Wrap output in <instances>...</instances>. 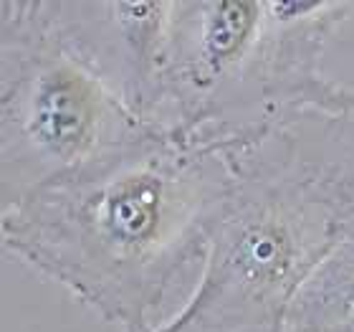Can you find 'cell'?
<instances>
[{
    "instance_id": "obj_1",
    "label": "cell",
    "mask_w": 354,
    "mask_h": 332,
    "mask_svg": "<svg viewBox=\"0 0 354 332\" xmlns=\"http://www.w3.org/2000/svg\"><path fill=\"white\" fill-rule=\"evenodd\" d=\"M248 140L155 127L106 160L3 206V249L104 322L149 332L172 287L205 259Z\"/></svg>"
},
{
    "instance_id": "obj_2",
    "label": "cell",
    "mask_w": 354,
    "mask_h": 332,
    "mask_svg": "<svg viewBox=\"0 0 354 332\" xmlns=\"http://www.w3.org/2000/svg\"><path fill=\"white\" fill-rule=\"evenodd\" d=\"M354 229V110L283 119L238 152L198 289L149 332H288V315Z\"/></svg>"
},
{
    "instance_id": "obj_3",
    "label": "cell",
    "mask_w": 354,
    "mask_h": 332,
    "mask_svg": "<svg viewBox=\"0 0 354 332\" xmlns=\"http://www.w3.org/2000/svg\"><path fill=\"white\" fill-rule=\"evenodd\" d=\"M354 3L172 0L155 127L256 137L311 110L352 112L324 56Z\"/></svg>"
},
{
    "instance_id": "obj_4",
    "label": "cell",
    "mask_w": 354,
    "mask_h": 332,
    "mask_svg": "<svg viewBox=\"0 0 354 332\" xmlns=\"http://www.w3.org/2000/svg\"><path fill=\"white\" fill-rule=\"evenodd\" d=\"M149 130L71 46L51 0L0 3L3 206L106 160Z\"/></svg>"
},
{
    "instance_id": "obj_5",
    "label": "cell",
    "mask_w": 354,
    "mask_h": 332,
    "mask_svg": "<svg viewBox=\"0 0 354 332\" xmlns=\"http://www.w3.org/2000/svg\"><path fill=\"white\" fill-rule=\"evenodd\" d=\"M61 30L129 110L155 127L172 3L51 0Z\"/></svg>"
},
{
    "instance_id": "obj_6",
    "label": "cell",
    "mask_w": 354,
    "mask_h": 332,
    "mask_svg": "<svg viewBox=\"0 0 354 332\" xmlns=\"http://www.w3.org/2000/svg\"><path fill=\"white\" fill-rule=\"evenodd\" d=\"M347 317H354V229L301 289L288 315V332H314Z\"/></svg>"
},
{
    "instance_id": "obj_7",
    "label": "cell",
    "mask_w": 354,
    "mask_h": 332,
    "mask_svg": "<svg viewBox=\"0 0 354 332\" xmlns=\"http://www.w3.org/2000/svg\"><path fill=\"white\" fill-rule=\"evenodd\" d=\"M314 332H354V317L339 320V322H332V325L319 327V330H314Z\"/></svg>"
}]
</instances>
